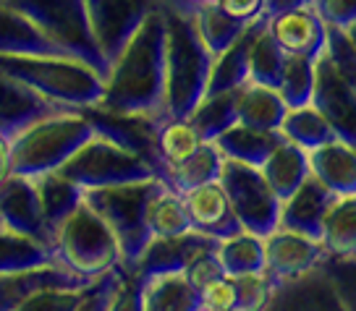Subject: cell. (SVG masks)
<instances>
[{"instance_id":"6da1fadb","label":"cell","mask_w":356,"mask_h":311,"mask_svg":"<svg viewBox=\"0 0 356 311\" xmlns=\"http://www.w3.org/2000/svg\"><path fill=\"white\" fill-rule=\"evenodd\" d=\"M113 115H149L165 110V19L157 8L134 32L105 74V89L95 105Z\"/></svg>"},{"instance_id":"7a4b0ae2","label":"cell","mask_w":356,"mask_h":311,"mask_svg":"<svg viewBox=\"0 0 356 311\" xmlns=\"http://www.w3.org/2000/svg\"><path fill=\"white\" fill-rule=\"evenodd\" d=\"M197 3L160 0L165 19V112L189 118L207 89L212 53L191 19Z\"/></svg>"},{"instance_id":"3957f363","label":"cell","mask_w":356,"mask_h":311,"mask_svg":"<svg viewBox=\"0 0 356 311\" xmlns=\"http://www.w3.org/2000/svg\"><path fill=\"white\" fill-rule=\"evenodd\" d=\"M0 71L60 108H95L105 89L100 71L71 56H0Z\"/></svg>"},{"instance_id":"277c9868","label":"cell","mask_w":356,"mask_h":311,"mask_svg":"<svg viewBox=\"0 0 356 311\" xmlns=\"http://www.w3.org/2000/svg\"><path fill=\"white\" fill-rule=\"evenodd\" d=\"M95 136V123L84 110L63 108L11 136V173L37 178L60 165Z\"/></svg>"},{"instance_id":"5b68a950","label":"cell","mask_w":356,"mask_h":311,"mask_svg":"<svg viewBox=\"0 0 356 311\" xmlns=\"http://www.w3.org/2000/svg\"><path fill=\"white\" fill-rule=\"evenodd\" d=\"M56 262L79 278H97L121 262V246L108 222L81 201L53 230Z\"/></svg>"},{"instance_id":"8992f818","label":"cell","mask_w":356,"mask_h":311,"mask_svg":"<svg viewBox=\"0 0 356 311\" xmlns=\"http://www.w3.org/2000/svg\"><path fill=\"white\" fill-rule=\"evenodd\" d=\"M60 173L71 178L84 191L157 178L152 165L139 152L118 144L115 139L100 131H95V136L89 142H84L74 155L68 157L60 165Z\"/></svg>"},{"instance_id":"52a82bcc","label":"cell","mask_w":356,"mask_h":311,"mask_svg":"<svg viewBox=\"0 0 356 311\" xmlns=\"http://www.w3.org/2000/svg\"><path fill=\"white\" fill-rule=\"evenodd\" d=\"M3 3L29 16L42 29L44 37H50L66 56L89 63L102 76L108 74L111 66L95 42L84 0H3Z\"/></svg>"},{"instance_id":"ba28073f","label":"cell","mask_w":356,"mask_h":311,"mask_svg":"<svg viewBox=\"0 0 356 311\" xmlns=\"http://www.w3.org/2000/svg\"><path fill=\"white\" fill-rule=\"evenodd\" d=\"M157 183H160V178H147V180H136V183L84 191V201L108 222V228L121 246L123 264H134L139 254L145 251V246L152 241L145 222V207L152 191L157 189Z\"/></svg>"},{"instance_id":"9c48e42d","label":"cell","mask_w":356,"mask_h":311,"mask_svg":"<svg viewBox=\"0 0 356 311\" xmlns=\"http://www.w3.org/2000/svg\"><path fill=\"white\" fill-rule=\"evenodd\" d=\"M220 183L228 194L236 220L241 222L244 230L265 238L280 225V199L278 194L270 189L259 167L225 157Z\"/></svg>"},{"instance_id":"30bf717a","label":"cell","mask_w":356,"mask_h":311,"mask_svg":"<svg viewBox=\"0 0 356 311\" xmlns=\"http://www.w3.org/2000/svg\"><path fill=\"white\" fill-rule=\"evenodd\" d=\"M325 262H327V251L317 238L280 228V225L265 235V275L275 285V290L312 275Z\"/></svg>"},{"instance_id":"8fae6325","label":"cell","mask_w":356,"mask_h":311,"mask_svg":"<svg viewBox=\"0 0 356 311\" xmlns=\"http://www.w3.org/2000/svg\"><path fill=\"white\" fill-rule=\"evenodd\" d=\"M84 3L95 42L108 60V66L126 47L134 32L145 24L147 16L160 8V0H84Z\"/></svg>"},{"instance_id":"7c38bea8","label":"cell","mask_w":356,"mask_h":311,"mask_svg":"<svg viewBox=\"0 0 356 311\" xmlns=\"http://www.w3.org/2000/svg\"><path fill=\"white\" fill-rule=\"evenodd\" d=\"M312 105L327 118L335 139H341L356 149V94L343 81L333 58L327 56V50L317 58V78H314Z\"/></svg>"},{"instance_id":"4fadbf2b","label":"cell","mask_w":356,"mask_h":311,"mask_svg":"<svg viewBox=\"0 0 356 311\" xmlns=\"http://www.w3.org/2000/svg\"><path fill=\"white\" fill-rule=\"evenodd\" d=\"M0 225L53 246V228L44 217L34 178L8 173L0 180Z\"/></svg>"},{"instance_id":"5bb4252c","label":"cell","mask_w":356,"mask_h":311,"mask_svg":"<svg viewBox=\"0 0 356 311\" xmlns=\"http://www.w3.org/2000/svg\"><path fill=\"white\" fill-rule=\"evenodd\" d=\"M267 32L286 56L320 58L327 50V24L312 3L267 16Z\"/></svg>"},{"instance_id":"9a60e30c","label":"cell","mask_w":356,"mask_h":311,"mask_svg":"<svg viewBox=\"0 0 356 311\" xmlns=\"http://www.w3.org/2000/svg\"><path fill=\"white\" fill-rule=\"evenodd\" d=\"M184 201H186V212H189L194 233L222 241V238H231L238 230H244L241 222L236 220L228 194H225L220 180H210V183H202L197 189L186 191Z\"/></svg>"},{"instance_id":"2e32d148","label":"cell","mask_w":356,"mask_h":311,"mask_svg":"<svg viewBox=\"0 0 356 311\" xmlns=\"http://www.w3.org/2000/svg\"><path fill=\"white\" fill-rule=\"evenodd\" d=\"M212 246H218L215 238H207L194 230L176 235V238H152L145 246V251L139 254V259L129 267L139 278L157 275V272H184L194 256Z\"/></svg>"},{"instance_id":"e0dca14e","label":"cell","mask_w":356,"mask_h":311,"mask_svg":"<svg viewBox=\"0 0 356 311\" xmlns=\"http://www.w3.org/2000/svg\"><path fill=\"white\" fill-rule=\"evenodd\" d=\"M58 110H63V108L56 102L44 100L42 94H37L24 81L0 71V133L3 136L11 139L22 128H26L29 123L40 121V118Z\"/></svg>"},{"instance_id":"ac0fdd59","label":"cell","mask_w":356,"mask_h":311,"mask_svg":"<svg viewBox=\"0 0 356 311\" xmlns=\"http://www.w3.org/2000/svg\"><path fill=\"white\" fill-rule=\"evenodd\" d=\"M333 201V191L325 189L317 178L309 176L289 199L280 201V228H289V230H296V233H304L320 241L323 220Z\"/></svg>"},{"instance_id":"d6986e66","label":"cell","mask_w":356,"mask_h":311,"mask_svg":"<svg viewBox=\"0 0 356 311\" xmlns=\"http://www.w3.org/2000/svg\"><path fill=\"white\" fill-rule=\"evenodd\" d=\"M87 280L89 278H79L58 262L13 272V275H0V311H16L22 306V301L44 288H74Z\"/></svg>"},{"instance_id":"ffe728a7","label":"cell","mask_w":356,"mask_h":311,"mask_svg":"<svg viewBox=\"0 0 356 311\" xmlns=\"http://www.w3.org/2000/svg\"><path fill=\"white\" fill-rule=\"evenodd\" d=\"M139 280V311H200V290L186 272H157Z\"/></svg>"},{"instance_id":"44dd1931","label":"cell","mask_w":356,"mask_h":311,"mask_svg":"<svg viewBox=\"0 0 356 311\" xmlns=\"http://www.w3.org/2000/svg\"><path fill=\"white\" fill-rule=\"evenodd\" d=\"M155 128H152V144H155L157 157V178H163L170 165H176L181 160L197 149L204 142L197 131V126L191 118H181V115H170V112H160L152 118Z\"/></svg>"},{"instance_id":"7402d4cb","label":"cell","mask_w":356,"mask_h":311,"mask_svg":"<svg viewBox=\"0 0 356 311\" xmlns=\"http://www.w3.org/2000/svg\"><path fill=\"white\" fill-rule=\"evenodd\" d=\"M0 56H66L42 29L0 0Z\"/></svg>"},{"instance_id":"603a6c76","label":"cell","mask_w":356,"mask_h":311,"mask_svg":"<svg viewBox=\"0 0 356 311\" xmlns=\"http://www.w3.org/2000/svg\"><path fill=\"white\" fill-rule=\"evenodd\" d=\"M267 24V13L259 16L244 29V34L236 40L231 47H225L222 53L212 58L210 78H207V89L204 94H218V92H231V89L244 87L249 81V50L254 42L257 32Z\"/></svg>"},{"instance_id":"cb8c5ba5","label":"cell","mask_w":356,"mask_h":311,"mask_svg":"<svg viewBox=\"0 0 356 311\" xmlns=\"http://www.w3.org/2000/svg\"><path fill=\"white\" fill-rule=\"evenodd\" d=\"M309 170L335 196L356 194V149L341 139H333L327 144L312 149Z\"/></svg>"},{"instance_id":"d4e9b609","label":"cell","mask_w":356,"mask_h":311,"mask_svg":"<svg viewBox=\"0 0 356 311\" xmlns=\"http://www.w3.org/2000/svg\"><path fill=\"white\" fill-rule=\"evenodd\" d=\"M265 180L270 183V189L278 194V199H289L293 191L299 189L301 183L312 176L309 170V152L296 146L293 142L283 139L267 160L259 165Z\"/></svg>"},{"instance_id":"484cf974","label":"cell","mask_w":356,"mask_h":311,"mask_svg":"<svg viewBox=\"0 0 356 311\" xmlns=\"http://www.w3.org/2000/svg\"><path fill=\"white\" fill-rule=\"evenodd\" d=\"M320 244L327 251V259L351 262L356 259V194L335 196L323 220Z\"/></svg>"},{"instance_id":"4316f807","label":"cell","mask_w":356,"mask_h":311,"mask_svg":"<svg viewBox=\"0 0 356 311\" xmlns=\"http://www.w3.org/2000/svg\"><path fill=\"white\" fill-rule=\"evenodd\" d=\"M289 112V105L283 102L278 89L262 87L254 81H246L238 87V100H236V123H244L252 128H265V131H280V123Z\"/></svg>"},{"instance_id":"83f0119b","label":"cell","mask_w":356,"mask_h":311,"mask_svg":"<svg viewBox=\"0 0 356 311\" xmlns=\"http://www.w3.org/2000/svg\"><path fill=\"white\" fill-rule=\"evenodd\" d=\"M145 222L149 238H176V235L189 233L191 222L184 194H178L168 183L160 180L157 189L152 191V196L147 199Z\"/></svg>"},{"instance_id":"f1b7e54d","label":"cell","mask_w":356,"mask_h":311,"mask_svg":"<svg viewBox=\"0 0 356 311\" xmlns=\"http://www.w3.org/2000/svg\"><path fill=\"white\" fill-rule=\"evenodd\" d=\"M222 152L218 149L215 142H202L186 160H181L176 165H170L163 173V183H168L178 194H186V191L197 189L202 183H210V180H220L222 170Z\"/></svg>"},{"instance_id":"f546056e","label":"cell","mask_w":356,"mask_h":311,"mask_svg":"<svg viewBox=\"0 0 356 311\" xmlns=\"http://www.w3.org/2000/svg\"><path fill=\"white\" fill-rule=\"evenodd\" d=\"M283 142L280 131H265V128H252L244 123H234L231 128L215 139L218 149L222 152V157L228 160H238L246 165L259 167L267 160V155Z\"/></svg>"},{"instance_id":"4dcf8cb0","label":"cell","mask_w":356,"mask_h":311,"mask_svg":"<svg viewBox=\"0 0 356 311\" xmlns=\"http://www.w3.org/2000/svg\"><path fill=\"white\" fill-rule=\"evenodd\" d=\"M56 262L53 246L0 225V275H13Z\"/></svg>"},{"instance_id":"1f68e13d","label":"cell","mask_w":356,"mask_h":311,"mask_svg":"<svg viewBox=\"0 0 356 311\" xmlns=\"http://www.w3.org/2000/svg\"><path fill=\"white\" fill-rule=\"evenodd\" d=\"M215 254L220 259L222 272L231 278L265 272V238L249 230H238L231 238L218 241Z\"/></svg>"},{"instance_id":"d6a6232c","label":"cell","mask_w":356,"mask_h":311,"mask_svg":"<svg viewBox=\"0 0 356 311\" xmlns=\"http://www.w3.org/2000/svg\"><path fill=\"white\" fill-rule=\"evenodd\" d=\"M37 183V194H40V201H42V212L50 228L56 230V225L66 215L76 210L79 204L84 201V189L76 186L71 178H66L60 170H50V173H42V176L34 178Z\"/></svg>"},{"instance_id":"836d02e7","label":"cell","mask_w":356,"mask_h":311,"mask_svg":"<svg viewBox=\"0 0 356 311\" xmlns=\"http://www.w3.org/2000/svg\"><path fill=\"white\" fill-rule=\"evenodd\" d=\"M280 133H283V139H289V142H293V144L307 149V152L335 139L327 118L312 102L301 105V108H289L286 118L280 123Z\"/></svg>"},{"instance_id":"e575fe53","label":"cell","mask_w":356,"mask_h":311,"mask_svg":"<svg viewBox=\"0 0 356 311\" xmlns=\"http://www.w3.org/2000/svg\"><path fill=\"white\" fill-rule=\"evenodd\" d=\"M191 19L197 24V32H200V37L204 40V44L210 47L212 56H218L225 47H231V44L244 34L246 26H249V24L236 22V19H231L225 11H220V8L215 6V0L197 3L194 11H191Z\"/></svg>"},{"instance_id":"d590c367","label":"cell","mask_w":356,"mask_h":311,"mask_svg":"<svg viewBox=\"0 0 356 311\" xmlns=\"http://www.w3.org/2000/svg\"><path fill=\"white\" fill-rule=\"evenodd\" d=\"M236 100H238V89L231 92H218V94H204L200 105L191 110V123L197 126V131L204 142H215L225 128H231L236 118Z\"/></svg>"},{"instance_id":"8d00e7d4","label":"cell","mask_w":356,"mask_h":311,"mask_svg":"<svg viewBox=\"0 0 356 311\" xmlns=\"http://www.w3.org/2000/svg\"><path fill=\"white\" fill-rule=\"evenodd\" d=\"M286 53L278 47V42L270 37L267 32V24L257 32L252 50H249V81L262 84V87L278 89L280 74L286 66Z\"/></svg>"},{"instance_id":"74e56055","label":"cell","mask_w":356,"mask_h":311,"mask_svg":"<svg viewBox=\"0 0 356 311\" xmlns=\"http://www.w3.org/2000/svg\"><path fill=\"white\" fill-rule=\"evenodd\" d=\"M314 78H317V58L289 56L280 74L278 92L289 108L309 105L314 94Z\"/></svg>"},{"instance_id":"f35d334b","label":"cell","mask_w":356,"mask_h":311,"mask_svg":"<svg viewBox=\"0 0 356 311\" xmlns=\"http://www.w3.org/2000/svg\"><path fill=\"white\" fill-rule=\"evenodd\" d=\"M236 311H259L267 309L270 301L275 296V285L270 283L265 272H254V275H236Z\"/></svg>"},{"instance_id":"ab89813d","label":"cell","mask_w":356,"mask_h":311,"mask_svg":"<svg viewBox=\"0 0 356 311\" xmlns=\"http://www.w3.org/2000/svg\"><path fill=\"white\" fill-rule=\"evenodd\" d=\"M327 56L333 58L335 68L341 71L343 81L356 94V47L335 26H327Z\"/></svg>"},{"instance_id":"60d3db41","label":"cell","mask_w":356,"mask_h":311,"mask_svg":"<svg viewBox=\"0 0 356 311\" xmlns=\"http://www.w3.org/2000/svg\"><path fill=\"white\" fill-rule=\"evenodd\" d=\"M236 285L231 275L212 280L200 290V311H236Z\"/></svg>"},{"instance_id":"b9f144b4","label":"cell","mask_w":356,"mask_h":311,"mask_svg":"<svg viewBox=\"0 0 356 311\" xmlns=\"http://www.w3.org/2000/svg\"><path fill=\"white\" fill-rule=\"evenodd\" d=\"M215 249L218 246H212V249H204V251H200V254L191 259L189 264H186V278L191 280V285L197 290H202L204 285H210L212 280L222 278L225 272H222L220 267V259H218V254H215Z\"/></svg>"},{"instance_id":"7bdbcfd3","label":"cell","mask_w":356,"mask_h":311,"mask_svg":"<svg viewBox=\"0 0 356 311\" xmlns=\"http://www.w3.org/2000/svg\"><path fill=\"white\" fill-rule=\"evenodd\" d=\"M312 8L335 29H343L356 19V0H312Z\"/></svg>"},{"instance_id":"ee69618b","label":"cell","mask_w":356,"mask_h":311,"mask_svg":"<svg viewBox=\"0 0 356 311\" xmlns=\"http://www.w3.org/2000/svg\"><path fill=\"white\" fill-rule=\"evenodd\" d=\"M215 6L236 22L252 24L265 16V0H215Z\"/></svg>"},{"instance_id":"f6af8a7d","label":"cell","mask_w":356,"mask_h":311,"mask_svg":"<svg viewBox=\"0 0 356 311\" xmlns=\"http://www.w3.org/2000/svg\"><path fill=\"white\" fill-rule=\"evenodd\" d=\"M312 0H265V13L273 16V13L289 11V8H299V6H309Z\"/></svg>"},{"instance_id":"bcb514c9","label":"cell","mask_w":356,"mask_h":311,"mask_svg":"<svg viewBox=\"0 0 356 311\" xmlns=\"http://www.w3.org/2000/svg\"><path fill=\"white\" fill-rule=\"evenodd\" d=\"M11 173V139L0 133V180Z\"/></svg>"},{"instance_id":"7dc6e473","label":"cell","mask_w":356,"mask_h":311,"mask_svg":"<svg viewBox=\"0 0 356 311\" xmlns=\"http://www.w3.org/2000/svg\"><path fill=\"white\" fill-rule=\"evenodd\" d=\"M341 264H346V275H341V278H343V280H354V285H356V259H351V262H341ZM343 296L348 301H354V303H356V290H354V293L348 290V293H343Z\"/></svg>"},{"instance_id":"c3c4849f","label":"cell","mask_w":356,"mask_h":311,"mask_svg":"<svg viewBox=\"0 0 356 311\" xmlns=\"http://www.w3.org/2000/svg\"><path fill=\"white\" fill-rule=\"evenodd\" d=\"M341 32H343V34H346V40H348V42H351V44L356 47V19H354L351 24H348V26H343Z\"/></svg>"},{"instance_id":"681fc988","label":"cell","mask_w":356,"mask_h":311,"mask_svg":"<svg viewBox=\"0 0 356 311\" xmlns=\"http://www.w3.org/2000/svg\"><path fill=\"white\" fill-rule=\"evenodd\" d=\"M191 3H204V0H191Z\"/></svg>"}]
</instances>
